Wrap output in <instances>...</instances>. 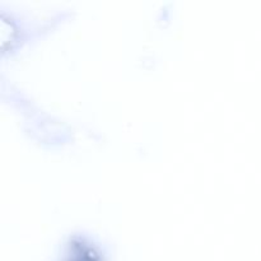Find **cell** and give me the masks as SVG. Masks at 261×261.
Instances as JSON below:
<instances>
[{
  "instance_id": "1",
  "label": "cell",
  "mask_w": 261,
  "mask_h": 261,
  "mask_svg": "<svg viewBox=\"0 0 261 261\" xmlns=\"http://www.w3.org/2000/svg\"><path fill=\"white\" fill-rule=\"evenodd\" d=\"M65 261H101V257L98 256V254L93 249H91V247H84L82 250L78 249L76 256H68Z\"/></svg>"
}]
</instances>
